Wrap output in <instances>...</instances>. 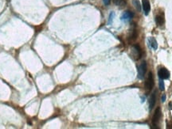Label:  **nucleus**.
Masks as SVG:
<instances>
[{"label":"nucleus","instance_id":"39448f33","mask_svg":"<svg viewBox=\"0 0 172 129\" xmlns=\"http://www.w3.org/2000/svg\"><path fill=\"white\" fill-rule=\"evenodd\" d=\"M132 56L135 59H139L141 56V49L138 45H135L132 46Z\"/></svg>","mask_w":172,"mask_h":129},{"label":"nucleus","instance_id":"4468645a","mask_svg":"<svg viewBox=\"0 0 172 129\" xmlns=\"http://www.w3.org/2000/svg\"><path fill=\"white\" fill-rule=\"evenodd\" d=\"M114 13L112 12L110 14V15H109V25H111V24L112 23V20H113V18H114Z\"/></svg>","mask_w":172,"mask_h":129},{"label":"nucleus","instance_id":"1a4fd4ad","mask_svg":"<svg viewBox=\"0 0 172 129\" xmlns=\"http://www.w3.org/2000/svg\"><path fill=\"white\" fill-rule=\"evenodd\" d=\"M156 93H152L150 99H149V110H151L153 108H154L155 105H156Z\"/></svg>","mask_w":172,"mask_h":129},{"label":"nucleus","instance_id":"f8f14e48","mask_svg":"<svg viewBox=\"0 0 172 129\" xmlns=\"http://www.w3.org/2000/svg\"><path fill=\"white\" fill-rule=\"evenodd\" d=\"M114 3L116 4L118 6H120V7H123L125 5H126V2L125 0H113Z\"/></svg>","mask_w":172,"mask_h":129},{"label":"nucleus","instance_id":"f03ea898","mask_svg":"<svg viewBox=\"0 0 172 129\" xmlns=\"http://www.w3.org/2000/svg\"><path fill=\"white\" fill-rule=\"evenodd\" d=\"M154 79H153V75H152L151 72H149L148 75H147V79L145 82V90H147V92L151 91L152 90V88L154 86Z\"/></svg>","mask_w":172,"mask_h":129},{"label":"nucleus","instance_id":"9b49d317","mask_svg":"<svg viewBox=\"0 0 172 129\" xmlns=\"http://www.w3.org/2000/svg\"><path fill=\"white\" fill-rule=\"evenodd\" d=\"M132 4L135 6L136 10H137L139 12L141 11V4H140V1L139 0H132Z\"/></svg>","mask_w":172,"mask_h":129},{"label":"nucleus","instance_id":"0eeeda50","mask_svg":"<svg viewBox=\"0 0 172 129\" xmlns=\"http://www.w3.org/2000/svg\"><path fill=\"white\" fill-rule=\"evenodd\" d=\"M133 16H134V15H133L132 12H131V11H125L121 16V20H123L124 22H128V21L132 20Z\"/></svg>","mask_w":172,"mask_h":129},{"label":"nucleus","instance_id":"ddd939ff","mask_svg":"<svg viewBox=\"0 0 172 129\" xmlns=\"http://www.w3.org/2000/svg\"><path fill=\"white\" fill-rule=\"evenodd\" d=\"M159 85H160V90H164V88H165V86H164V82H163V79H160V83H159Z\"/></svg>","mask_w":172,"mask_h":129},{"label":"nucleus","instance_id":"9d476101","mask_svg":"<svg viewBox=\"0 0 172 129\" xmlns=\"http://www.w3.org/2000/svg\"><path fill=\"white\" fill-rule=\"evenodd\" d=\"M148 44L150 45V47L152 49L156 50L158 49V44L156 40L154 37H149L148 38Z\"/></svg>","mask_w":172,"mask_h":129},{"label":"nucleus","instance_id":"f3484780","mask_svg":"<svg viewBox=\"0 0 172 129\" xmlns=\"http://www.w3.org/2000/svg\"><path fill=\"white\" fill-rule=\"evenodd\" d=\"M169 107H170V110H172V102L169 103Z\"/></svg>","mask_w":172,"mask_h":129},{"label":"nucleus","instance_id":"dca6fc26","mask_svg":"<svg viewBox=\"0 0 172 129\" xmlns=\"http://www.w3.org/2000/svg\"><path fill=\"white\" fill-rule=\"evenodd\" d=\"M165 101H166V95L163 94V96H162V102H164Z\"/></svg>","mask_w":172,"mask_h":129},{"label":"nucleus","instance_id":"20e7f679","mask_svg":"<svg viewBox=\"0 0 172 129\" xmlns=\"http://www.w3.org/2000/svg\"><path fill=\"white\" fill-rule=\"evenodd\" d=\"M158 75H159L160 79H168L170 78V74L167 68L162 67L158 71Z\"/></svg>","mask_w":172,"mask_h":129},{"label":"nucleus","instance_id":"7ed1b4c3","mask_svg":"<svg viewBox=\"0 0 172 129\" xmlns=\"http://www.w3.org/2000/svg\"><path fill=\"white\" fill-rule=\"evenodd\" d=\"M160 117H161V109L160 107H158L155 111L153 117H152V125L154 126V127H156V126L159 124Z\"/></svg>","mask_w":172,"mask_h":129},{"label":"nucleus","instance_id":"423d86ee","mask_svg":"<svg viewBox=\"0 0 172 129\" xmlns=\"http://www.w3.org/2000/svg\"><path fill=\"white\" fill-rule=\"evenodd\" d=\"M142 4H143V9L144 11L145 15H147L151 10V5L149 0H142Z\"/></svg>","mask_w":172,"mask_h":129},{"label":"nucleus","instance_id":"2eb2a0df","mask_svg":"<svg viewBox=\"0 0 172 129\" xmlns=\"http://www.w3.org/2000/svg\"><path fill=\"white\" fill-rule=\"evenodd\" d=\"M103 2H104V3H105V5L107 6L110 3L111 0H103Z\"/></svg>","mask_w":172,"mask_h":129},{"label":"nucleus","instance_id":"f257e3e1","mask_svg":"<svg viewBox=\"0 0 172 129\" xmlns=\"http://www.w3.org/2000/svg\"><path fill=\"white\" fill-rule=\"evenodd\" d=\"M147 63L143 61L140 64V66L138 67V78L140 79H144V76L146 75V72H147Z\"/></svg>","mask_w":172,"mask_h":129},{"label":"nucleus","instance_id":"6e6552de","mask_svg":"<svg viewBox=\"0 0 172 129\" xmlns=\"http://www.w3.org/2000/svg\"><path fill=\"white\" fill-rule=\"evenodd\" d=\"M156 22L159 26H162V25H164L165 18H164V15H163V13L160 14V15H158L156 17Z\"/></svg>","mask_w":172,"mask_h":129}]
</instances>
